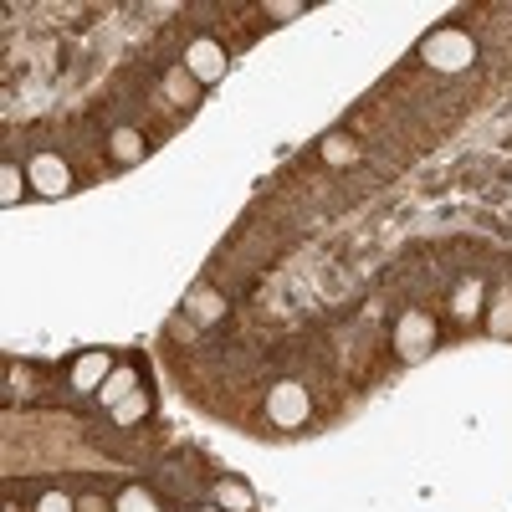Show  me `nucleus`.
Returning <instances> with one entry per match:
<instances>
[{"label": "nucleus", "instance_id": "obj_11", "mask_svg": "<svg viewBox=\"0 0 512 512\" xmlns=\"http://www.w3.org/2000/svg\"><path fill=\"white\" fill-rule=\"evenodd\" d=\"M477 303H482V287H477V282H466V287L456 292V313H461V318H472V313H482Z\"/></svg>", "mask_w": 512, "mask_h": 512}, {"label": "nucleus", "instance_id": "obj_16", "mask_svg": "<svg viewBox=\"0 0 512 512\" xmlns=\"http://www.w3.org/2000/svg\"><path fill=\"white\" fill-rule=\"evenodd\" d=\"M16 195H21V175H16V164H6V185H0V200L11 205Z\"/></svg>", "mask_w": 512, "mask_h": 512}, {"label": "nucleus", "instance_id": "obj_5", "mask_svg": "<svg viewBox=\"0 0 512 512\" xmlns=\"http://www.w3.org/2000/svg\"><path fill=\"white\" fill-rule=\"evenodd\" d=\"M26 185H36L41 195H62L72 185V175H67V164L57 154H36L31 169H26Z\"/></svg>", "mask_w": 512, "mask_h": 512}, {"label": "nucleus", "instance_id": "obj_15", "mask_svg": "<svg viewBox=\"0 0 512 512\" xmlns=\"http://www.w3.org/2000/svg\"><path fill=\"white\" fill-rule=\"evenodd\" d=\"M323 159H328V164H344V159H354V144H344V139H328Z\"/></svg>", "mask_w": 512, "mask_h": 512}, {"label": "nucleus", "instance_id": "obj_12", "mask_svg": "<svg viewBox=\"0 0 512 512\" xmlns=\"http://www.w3.org/2000/svg\"><path fill=\"white\" fill-rule=\"evenodd\" d=\"M216 497H221V502H231V507H241V512H251V492H246L241 482H221V487H216Z\"/></svg>", "mask_w": 512, "mask_h": 512}, {"label": "nucleus", "instance_id": "obj_10", "mask_svg": "<svg viewBox=\"0 0 512 512\" xmlns=\"http://www.w3.org/2000/svg\"><path fill=\"white\" fill-rule=\"evenodd\" d=\"M144 415H149V395H144V390H139V395H128V400L113 410L118 425H134V420H144Z\"/></svg>", "mask_w": 512, "mask_h": 512}, {"label": "nucleus", "instance_id": "obj_6", "mask_svg": "<svg viewBox=\"0 0 512 512\" xmlns=\"http://www.w3.org/2000/svg\"><path fill=\"white\" fill-rule=\"evenodd\" d=\"M113 369H118V364H113V354H108V349L82 354V359L72 364V390H103V379H108Z\"/></svg>", "mask_w": 512, "mask_h": 512}, {"label": "nucleus", "instance_id": "obj_14", "mask_svg": "<svg viewBox=\"0 0 512 512\" xmlns=\"http://www.w3.org/2000/svg\"><path fill=\"white\" fill-rule=\"evenodd\" d=\"M36 512H77V502L67 492H47V497L36 502Z\"/></svg>", "mask_w": 512, "mask_h": 512}, {"label": "nucleus", "instance_id": "obj_8", "mask_svg": "<svg viewBox=\"0 0 512 512\" xmlns=\"http://www.w3.org/2000/svg\"><path fill=\"white\" fill-rule=\"evenodd\" d=\"M144 134H139V128H118V134H113V159L118 164H134V159H144Z\"/></svg>", "mask_w": 512, "mask_h": 512}, {"label": "nucleus", "instance_id": "obj_7", "mask_svg": "<svg viewBox=\"0 0 512 512\" xmlns=\"http://www.w3.org/2000/svg\"><path fill=\"white\" fill-rule=\"evenodd\" d=\"M128 395H139V369L134 364H118L108 379H103V390H98V400L108 405V410H118Z\"/></svg>", "mask_w": 512, "mask_h": 512}, {"label": "nucleus", "instance_id": "obj_2", "mask_svg": "<svg viewBox=\"0 0 512 512\" xmlns=\"http://www.w3.org/2000/svg\"><path fill=\"white\" fill-rule=\"evenodd\" d=\"M267 420L277 425V431L303 425L308 420V390H303V384H277V390L267 395Z\"/></svg>", "mask_w": 512, "mask_h": 512}, {"label": "nucleus", "instance_id": "obj_3", "mask_svg": "<svg viewBox=\"0 0 512 512\" xmlns=\"http://www.w3.org/2000/svg\"><path fill=\"white\" fill-rule=\"evenodd\" d=\"M185 67H190L195 82H221L226 77V47L216 36H195L185 47Z\"/></svg>", "mask_w": 512, "mask_h": 512}, {"label": "nucleus", "instance_id": "obj_4", "mask_svg": "<svg viewBox=\"0 0 512 512\" xmlns=\"http://www.w3.org/2000/svg\"><path fill=\"white\" fill-rule=\"evenodd\" d=\"M431 344H436L431 313H405V318L395 323V349H400V359H420Z\"/></svg>", "mask_w": 512, "mask_h": 512}, {"label": "nucleus", "instance_id": "obj_1", "mask_svg": "<svg viewBox=\"0 0 512 512\" xmlns=\"http://www.w3.org/2000/svg\"><path fill=\"white\" fill-rule=\"evenodd\" d=\"M420 57L431 62V67H441V72H461V67L477 62V41L466 36V31H456V26H446V31H431V36H425Z\"/></svg>", "mask_w": 512, "mask_h": 512}, {"label": "nucleus", "instance_id": "obj_9", "mask_svg": "<svg viewBox=\"0 0 512 512\" xmlns=\"http://www.w3.org/2000/svg\"><path fill=\"white\" fill-rule=\"evenodd\" d=\"M113 512H159V502H154L144 487H128V492L113 502Z\"/></svg>", "mask_w": 512, "mask_h": 512}, {"label": "nucleus", "instance_id": "obj_13", "mask_svg": "<svg viewBox=\"0 0 512 512\" xmlns=\"http://www.w3.org/2000/svg\"><path fill=\"white\" fill-rule=\"evenodd\" d=\"M492 333H512V292L497 297V313H492Z\"/></svg>", "mask_w": 512, "mask_h": 512}]
</instances>
